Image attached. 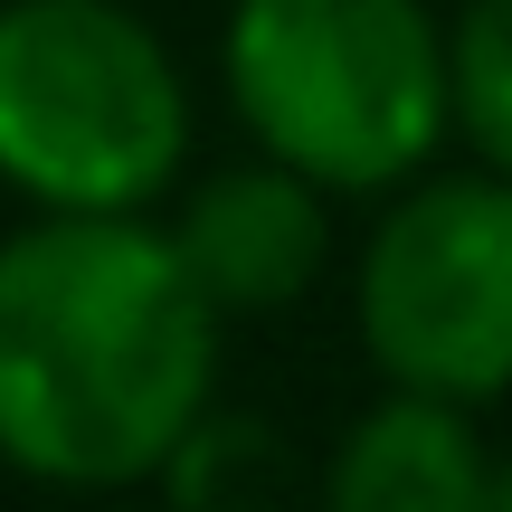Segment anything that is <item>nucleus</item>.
<instances>
[{
	"mask_svg": "<svg viewBox=\"0 0 512 512\" xmlns=\"http://www.w3.org/2000/svg\"><path fill=\"white\" fill-rule=\"evenodd\" d=\"M351 323L389 389L456 408L512 399V181L503 171H408L351 266Z\"/></svg>",
	"mask_w": 512,
	"mask_h": 512,
	"instance_id": "nucleus-4",
	"label": "nucleus"
},
{
	"mask_svg": "<svg viewBox=\"0 0 512 512\" xmlns=\"http://www.w3.org/2000/svg\"><path fill=\"white\" fill-rule=\"evenodd\" d=\"M162 238L219 323L228 313H285L332 266V190H313L304 171L256 152L238 171H209Z\"/></svg>",
	"mask_w": 512,
	"mask_h": 512,
	"instance_id": "nucleus-5",
	"label": "nucleus"
},
{
	"mask_svg": "<svg viewBox=\"0 0 512 512\" xmlns=\"http://www.w3.org/2000/svg\"><path fill=\"white\" fill-rule=\"evenodd\" d=\"M190 171V76L133 0H0V190L133 219Z\"/></svg>",
	"mask_w": 512,
	"mask_h": 512,
	"instance_id": "nucleus-3",
	"label": "nucleus"
},
{
	"mask_svg": "<svg viewBox=\"0 0 512 512\" xmlns=\"http://www.w3.org/2000/svg\"><path fill=\"white\" fill-rule=\"evenodd\" d=\"M228 114L332 200H380L446 143V19L427 0H228Z\"/></svg>",
	"mask_w": 512,
	"mask_h": 512,
	"instance_id": "nucleus-2",
	"label": "nucleus"
},
{
	"mask_svg": "<svg viewBox=\"0 0 512 512\" xmlns=\"http://www.w3.org/2000/svg\"><path fill=\"white\" fill-rule=\"evenodd\" d=\"M219 399V313L162 219L29 209L0 238V465L48 494H133Z\"/></svg>",
	"mask_w": 512,
	"mask_h": 512,
	"instance_id": "nucleus-1",
	"label": "nucleus"
},
{
	"mask_svg": "<svg viewBox=\"0 0 512 512\" xmlns=\"http://www.w3.org/2000/svg\"><path fill=\"white\" fill-rule=\"evenodd\" d=\"M152 484H162V512H313V484L294 475L285 437L266 418L219 408V399L171 437Z\"/></svg>",
	"mask_w": 512,
	"mask_h": 512,
	"instance_id": "nucleus-7",
	"label": "nucleus"
},
{
	"mask_svg": "<svg viewBox=\"0 0 512 512\" xmlns=\"http://www.w3.org/2000/svg\"><path fill=\"white\" fill-rule=\"evenodd\" d=\"M503 503L512 484L475 408L427 399V389H380L313 475V512H503Z\"/></svg>",
	"mask_w": 512,
	"mask_h": 512,
	"instance_id": "nucleus-6",
	"label": "nucleus"
},
{
	"mask_svg": "<svg viewBox=\"0 0 512 512\" xmlns=\"http://www.w3.org/2000/svg\"><path fill=\"white\" fill-rule=\"evenodd\" d=\"M446 133L512 181V0H465L446 19Z\"/></svg>",
	"mask_w": 512,
	"mask_h": 512,
	"instance_id": "nucleus-8",
	"label": "nucleus"
},
{
	"mask_svg": "<svg viewBox=\"0 0 512 512\" xmlns=\"http://www.w3.org/2000/svg\"><path fill=\"white\" fill-rule=\"evenodd\" d=\"M503 484H512V465H503Z\"/></svg>",
	"mask_w": 512,
	"mask_h": 512,
	"instance_id": "nucleus-9",
	"label": "nucleus"
},
{
	"mask_svg": "<svg viewBox=\"0 0 512 512\" xmlns=\"http://www.w3.org/2000/svg\"><path fill=\"white\" fill-rule=\"evenodd\" d=\"M503 512H512V503H503Z\"/></svg>",
	"mask_w": 512,
	"mask_h": 512,
	"instance_id": "nucleus-10",
	"label": "nucleus"
}]
</instances>
